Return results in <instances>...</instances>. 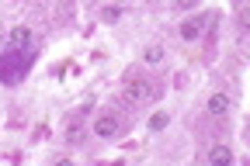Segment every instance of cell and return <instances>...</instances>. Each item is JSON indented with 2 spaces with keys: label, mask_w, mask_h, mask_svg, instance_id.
Segmentation results:
<instances>
[{
  "label": "cell",
  "mask_w": 250,
  "mask_h": 166,
  "mask_svg": "<svg viewBox=\"0 0 250 166\" xmlns=\"http://www.w3.org/2000/svg\"><path fill=\"white\" fill-rule=\"evenodd\" d=\"M31 62H35V49H18V45H7V42H0V83H7V87H18L28 70H31Z\"/></svg>",
  "instance_id": "6da1fadb"
},
{
  "label": "cell",
  "mask_w": 250,
  "mask_h": 166,
  "mask_svg": "<svg viewBox=\"0 0 250 166\" xmlns=\"http://www.w3.org/2000/svg\"><path fill=\"white\" fill-rule=\"evenodd\" d=\"M208 21H212V18H205V14H198V18H191V21H184L181 31H177L181 42H198V38L205 35V24H208Z\"/></svg>",
  "instance_id": "7a4b0ae2"
},
{
  "label": "cell",
  "mask_w": 250,
  "mask_h": 166,
  "mask_svg": "<svg viewBox=\"0 0 250 166\" xmlns=\"http://www.w3.org/2000/svg\"><path fill=\"white\" fill-rule=\"evenodd\" d=\"M153 87H149V80H132L129 83V90H125V101L129 104H146V101H153Z\"/></svg>",
  "instance_id": "3957f363"
},
{
  "label": "cell",
  "mask_w": 250,
  "mask_h": 166,
  "mask_svg": "<svg viewBox=\"0 0 250 166\" xmlns=\"http://www.w3.org/2000/svg\"><path fill=\"white\" fill-rule=\"evenodd\" d=\"M229 108H233V97H229V93L219 90V93H212V97H208V114H212V118H226V114H229Z\"/></svg>",
  "instance_id": "277c9868"
},
{
  "label": "cell",
  "mask_w": 250,
  "mask_h": 166,
  "mask_svg": "<svg viewBox=\"0 0 250 166\" xmlns=\"http://www.w3.org/2000/svg\"><path fill=\"white\" fill-rule=\"evenodd\" d=\"M94 135H98V139H115L118 135V118L101 114L98 121H94Z\"/></svg>",
  "instance_id": "5b68a950"
},
{
  "label": "cell",
  "mask_w": 250,
  "mask_h": 166,
  "mask_svg": "<svg viewBox=\"0 0 250 166\" xmlns=\"http://www.w3.org/2000/svg\"><path fill=\"white\" fill-rule=\"evenodd\" d=\"M4 42H7V45H18V49H28V45H31V31H28V28H11Z\"/></svg>",
  "instance_id": "8992f818"
},
{
  "label": "cell",
  "mask_w": 250,
  "mask_h": 166,
  "mask_svg": "<svg viewBox=\"0 0 250 166\" xmlns=\"http://www.w3.org/2000/svg\"><path fill=\"white\" fill-rule=\"evenodd\" d=\"M208 163H212V166H226V163H233L229 146H212V149H208Z\"/></svg>",
  "instance_id": "52a82bcc"
},
{
  "label": "cell",
  "mask_w": 250,
  "mask_h": 166,
  "mask_svg": "<svg viewBox=\"0 0 250 166\" xmlns=\"http://www.w3.org/2000/svg\"><path fill=\"white\" fill-rule=\"evenodd\" d=\"M66 142H70V146H80V142H83V125H80V118L70 121V128H66Z\"/></svg>",
  "instance_id": "ba28073f"
},
{
  "label": "cell",
  "mask_w": 250,
  "mask_h": 166,
  "mask_svg": "<svg viewBox=\"0 0 250 166\" xmlns=\"http://www.w3.org/2000/svg\"><path fill=\"white\" fill-rule=\"evenodd\" d=\"M164 55H167V52H164V45H149V49L143 52V59H146L149 66H156V62H160Z\"/></svg>",
  "instance_id": "9c48e42d"
},
{
  "label": "cell",
  "mask_w": 250,
  "mask_h": 166,
  "mask_svg": "<svg viewBox=\"0 0 250 166\" xmlns=\"http://www.w3.org/2000/svg\"><path fill=\"white\" fill-rule=\"evenodd\" d=\"M167 121H170V114H167V111H156V114L149 118V131H160V128H167Z\"/></svg>",
  "instance_id": "30bf717a"
},
{
  "label": "cell",
  "mask_w": 250,
  "mask_h": 166,
  "mask_svg": "<svg viewBox=\"0 0 250 166\" xmlns=\"http://www.w3.org/2000/svg\"><path fill=\"white\" fill-rule=\"evenodd\" d=\"M118 18H122V11H118V7H104V11H101V21H104V24H115Z\"/></svg>",
  "instance_id": "8fae6325"
},
{
  "label": "cell",
  "mask_w": 250,
  "mask_h": 166,
  "mask_svg": "<svg viewBox=\"0 0 250 166\" xmlns=\"http://www.w3.org/2000/svg\"><path fill=\"white\" fill-rule=\"evenodd\" d=\"M174 7H177V11H195L198 0H174Z\"/></svg>",
  "instance_id": "7c38bea8"
}]
</instances>
